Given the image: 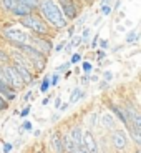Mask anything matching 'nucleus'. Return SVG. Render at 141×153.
<instances>
[{"label":"nucleus","mask_w":141,"mask_h":153,"mask_svg":"<svg viewBox=\"0 0 141 153\" xmlns=\"http://www.w3.org/2000/svg\"><path fill=\"white\" fill-rule=\"evenodd\" d=\"M37 13L42 17L43 22L55 32L65 30L70 25V23L66 22V19L63 17V13H61L57 0H40V2H38Z\"/></svg>","instance_id":"obj_1"},{"label":"nucleus","mask_w":141,"mask_h":153,"mask_svg":"<svg viewBox=\"0 0 141 153\" xmlns=\"http://www.w3.org/2000/svg\"><path fill=\"white\" fill-rule=\"evenodd\" d=\"M18 23L28 32V33L37 35V37L53 38V35H55V30H52V28L43 22L42 17L38 15L37 12H33V13H30V15H27V17H23V19H20Z\"/></svg>","instance_id":"obj_2"},{"label":"nucleus","mask_w":141,"mask_h":153,"mask_svg":"<svg viewBox=\"0 0 141 153\" xmlns=\"http://www.w3.org/2000/svg\"><path fill=\"white\" fill-rule=\"evenodd\" d=\"M0 35L5 42H8L12 47L13 45H23V43H30L32 33H28L25 28L20 27H4L0 30Z\"/></svg>","instance_id":"obj_3"},{"label":"nucleus","mask_w":141,"mask_h":153,"mask_svg":"<svg viewBox=\"0 0 141 153\" xmlns=\"http://www.w3.org/2000/svg\"><path fill=\"white\" fill-rule=\"evenodd\" d=\"M58 7H60L63 17L66 19V22H75L81 13V2L80 0H57Z\"/></svg>","instance_id":"obj_4"},{"label":"nucleus","mask_w":141,"mask_h":153,"mask_svg":"<svg viewBox=\"0 0 141 153\" xmlns=\"http://www.w3.org/2000/svg\"><path fill=\"white\" fill-rule=\"evenodd\" d=\"M30 45H33L35 48H37L42 55H45L47 58H48V55L53 52V40H52V38H47V37H37V35H32Z\"/></svg>","instance_id":"obj_5"},{"label":"nucleus","mask_w":141,"mask_h":153,"mask_svg":"<svg viewBox=\"0 0 141 153\" xmlns=\"http://www.w3.org/2000/svg\"><path fill=\"white\" fill-rule=\"evenodd\" d=\"M81 146H83V150L86 153H100L98 142H96V138L92 130H86L81 133Z\"/></svg>","instance_id":"obj_6"},{"label":"nucleus","mask_w":141,"mask_h":153,"mask_svg":"<svg viewBox=\"0 0 141 153\" xmlns=\"http://www.w3.org/2000/svg\"><path fill=\"white\" fill-rule=\"evenodd\" d=\"M110 140H111V145H113V148H116L118 152H123V150H126V146H128V137H126V133L123 130H113L110 135Z\"/></svg>","instance_id":"obj_7"},{"label":"nucleus","mask_w":141,"mask_h":153,"mask_svg":"<svg viewBox=\"0 0 141 153\" xmlns=\"http://www.w3.org/2000/svg\"><path fill=\"white\" fill-rule=\"evenodd\" d=\"M98 126L113 131V130H116V118L110 111H101V113H98Z\"/></svg>","instance_id":"obj_8"},{"label":"nucleus","mask_w":141,"mask_h":153,"mask_svg":"<svg viewBox=\"0 0 141 153\" xmlns=\"http://www.w3.org/2000/svg\"><path fill=\"white\" fill-rule=\"evenodd\" d=\"M50 145L55 153H65V142H63V133L61 131H53L50 137Z\"/></svg>","instance_id":"obj_9"},{"label":"nucleus","mask_w":141,"mask_h":153,"mask_svg":"<svg viewBox=\"0 0 141 153\" xmlns=\"http://www.w3.org/2000/svg\"><path fill=\"white\" fill-rule=\"evenodd\" d=\"M30 13H33V12H32L28 7H25L20 0H17V4L13 5V8L10 10V15L15 17V19H18V20L23 19V17H27V15H30Z\"/></svg>","instance_id":"obj_10"},{"label":"nucleus","mask_w":141,"mask_h":153,"mask_svg":"<svg viewBox=\"0 0 141 153\" xmlns=\"http://www.w3.org/2000/svg\"><path fill=\"white\" fill-rule=\"evenodd\" d=\"M106 105H108L110 113L113 115L114 118H118V122H121L123 125H126V118H125V113H123L121 107H120V105H116V103H113V102H110V100L106 102Z\"/></svg>","instance_id":"obj_11"},{"label":"nucleus","mask_w":141,"mask_h":153,"mask_svg":"<svg viewBox=\"0 0 141 153\" xmlns=\"http://www.w3.org/2000/svg\"><path fill=\"white\" fill-rule=\"evenodd\" d=\"M86 97V92H83L80 87H75L72 90V95H70V102L68 103H76V102H80L81 98H85Z\"/></svg>","instance_id":"obj_12"},{"label":"nucleus","mask_w":141,"mask_h":153,"mask_svg":"<svg viewBox=\"0 0 141 153\" xmlns=\"http://www.w3.org/2000/svg\"><path fill=\"white\" fill-rule=\"evenodd\" d=\"M86 123L90 128H98V113H90L86 118Z\"/></svg>","instance_id":"obj_13"},{"label":"nucleus","mask_w":141,"mask_h":153,"mask_svg":"<svg viewBox=\"0 0 141 153\" xmlns=\"http://www.w3.org/2000/svg\"><path fill=\"white\" fill-rule=\"evenodd\" d=\"M15 4H17V0H0V7L4 8L7 13H10V10L13 8Z\"/></svg>","instance_id":"obj_14"},{"label":"nucleus","mask_w":141,"mask_h":153,"mask_svg":"<svg viewBox=\"0 0 141 153\" xmlns=\"http://www.w3.org/2000/svg\"><path fill=\"white\" fill-rule=\"evenodd\" d=\"M138 38H140L138 30H136V28H133V30H130V32H128V35H126V43H136Z\"/></svg>","instance_id":"obj_15"},{"label":"nucleus","mask_w":141,"mask_h":153,"mask_svg":"<svg viewBox=\"0 0 141 153\" xmlns=\"http://www.w3.org/2000/svg\"><path fill=\"white\" fill-rule=\"evenodd\" d=\"M7 63H10V52L0 48V65H7Z\"/></svg>","instance_id":"obj_16"},{"label":"nucleus","mask_w":141,"mask_h":153,"mask_svg":"<svg viewBox=\"0 0 141 153\" xmlns=\"http://www.w3.org/2000/svg\"><path fill=\"white\" fill-rule=\"evenodd\" d=\"M90 37H92V28H90V27H83V33L80 35L81 43L88 45V42H90Z\"/></svg>","instance_id":"obj_17"},{"label":"nucleus","mask_w":141,"mask_h":153,"mask_svg":"<svg viewBox=\"0 0 141 153\" xmlns=\"http://www.w3.org/2000/svg\"><path fill=\"white\" fill-rule=\"evenodd\" d=\"M20 2H22V4L25 5V7L30 8L32 12H37V8H38V2H40V0H20Z\"/></svg>","instance_id":"obj_18"},{"label":"nucleus","mask_w":141,"mask_h":153,"mask_svg":"<svg viewBox=\"0 0 141 153\" xmlns=\"http://www.w3.org/2000/svg\"><path fill=\"white\" fill-rule=\"evenodd\" d=\"M50 87H52V85H50V75H45V76H43V82L40 83V92L47 93L50 90Z\"/></svg>","instance_id":"obj_19"},{"label":"nucleus","mask_w":141,"mask_h":153,"mask_svg":"<svg viewBox=\"0 0 141 153\" xmlns=\"http://www.w3.org/2000/svg\"><path fill=\"white\" fill-rule=\"evenodd\" d=\"M80 45H81V38H80V35H75V37H72V40H70V43H68L70 48H78Z\"/></svg>","instance_id":"obj_20"},{"label":"nucleus","mask_w":141,"mask_h":153,"mask_svg":"<svg viewBox=\"0 0 141 153\" xmlns=\"http://www.w3.org/2000/svg\"><path fill=\"white\" fill-rule=\"evenodd\" d=\"M81 70H83V75H92L93 65L90 62H83V63H81Z\"/></svg>","instance_id":"obj_21"},{"label":"nucleus","mask_w":141,"mask_h":153,"mask_svg":"<svg viewBox=\"0 0 141 153\" xmlns=\"http://www.w3.org/2000/svg\"><path fill=\"white\" fill-rule=\"evenodd\" d=\"M80 62H81V53L80 52H73L72 58H70V63H72V65H76V63H80Z\"/></svg>","instance_id":"obj_22"},{"label":"nucleus","mask_w":141,"mask_h":153,"mask_svg":"<svg viewBox=\"0 0 141 153\" xmlns=\"http://www.w3.org/2000/svg\"><path fill=\"white\" fill-rule=\"evenodd\" d=\"M100 12H101V15L103 17H106V15H110L111 12H113V7H111V5H101V7H100Z\"/></svg>","instance_id":"obj_23"},{"label":"nucleus","mask_w":141,"mask_h":153,"mask_svg":"<svg viewBox=\"0 0 141 153\" xmlns=\"http://www.w3.org/2000/svg\"><path fill=\"white\" fill-rule=\"evenodd\" d=\"M58 83H60V75H58V73L50 75V85H52V87H57Z\"/></svg>","instance_id":"obj_24"},{"label":"nucleus","mask_w":141,"mask_h":153,"mask_svg":"<svg viewBox=\"0 0 141 153\" xmlns=\"http://www.w3.org/2000/svg\"><path fill=\"white\" fill-rule=\"evenodd\" d=\"M105 58H106V52H105V50H98V52H96V60H98L100 65H101V62H103Z\"/></svg>","instance_id":"obj_25"},{"label":"nucleus","mask_w":141,"mask_h":153,"mask_svg":"<svg viewBox=\"0 0 141 153\" xmlns=\"http://www.w3.org/2000/svg\"><path fill=\"white\" fill-rule=\"evenodd\" d=\"M70 65H72V63H70V62H65V63H63V65L57 67V70H55V73H58V75H60V73H63V72H65V70L68 68Z\"/></svg>","instance_id":"obj_26"},{"label":"nucleus","mask_w":141,"mask_h":153,"mask_svg":"<svg viewBox=\"0 0 141 153\" xmlns=\"http://www.w3.org/2000/svg\"><path fill=\"white\" fill-rule=\"evenodd\" d=\"M65 47H66L65 42H60V43H57V45H53V50L58 53V52H63V50H65Z\"/></svg>","instance_id":"obj_27"},{"label":"nucleus","mask_w":141,"mask_h":153,"mask_svg":"<svg viewBox=\"0 0 141 153\" xmlns=\"http://www.w3.org/2000/svg\"><path fill=\"white\" fill-rule=\"evenodd\" d=\"M98 45H100V50H105V52H106L110 42H108V40H98Z\"/></svg>","instance_id":"obj_28"},{"label":"nucleus","mask_w":141,"mask_h":153,"mask_svg":"<svg viewBox=\"0 0 141 153\" xmlns=\"http://www.w3.org/2000/svg\"><path fill=\"white\" fill-rule=\"evenodd\" d=\"M12 150H13V145H12V143H4V148H2L4 153H10Z\"/></svg>","instance_id":"obj_29"},{"label":"nucleus","mask_w":141,"mask_h":153,"mask_svg":"<svg viewBox=\"0 0 141 153\" xmlns=\"http://www.w3.org/2000/svg\"><path fill=\"white\" fill-rule=\"evenodd\" d=\"M103 76H105V82H108V83H110V82L113 80V73H111L110 70H106V72L103 73Z\"/></svg>","instance_id":"obj_30"},{"label":"nucleus","mask_w":141,"mask_h":153,"mask_svg":"<svg viewBox=\"0 0 141 153\" xmlns=\"http://www.w3.org/2000/svg\"><path fill=\"white\" fill-rule=\"evenodd\" d=\"M7 108H8V103L5 102L4 98H2V97H0V111H5Z\"/></svg>","instance_id":"obj_31"},{"label":"nucleus","mask_w":141,"mask_h":153,"mask_svg":"<svg viewBox=\"0 0 141 153\" xmlns=\"http://www.w3.org/2000/svg\"><path fill=\"white\" fill-rule=\"evenodd\" d=\"M75 25H68L66 27V33H68V37H73V33H75Z\"/></svg>","instance_id":"obj_32"},{"label":"nucleus","mask_w":141,"mask_h":153,"mask_svg":"<svg viewBox=\"0 0 141 153\" xmlns=\"http://www.w3.org/2000/svg\"><path fill=\"white\" fill-rule=\"evenodd\" d=\"M80 82H81V85H88L90 83V75H81Z\"/></svg>","instance_id":"obj_33"},{"label":"nucleus","mask_w":141,"mask_h":153,"mask_svg":"<svg viewBox=\"0 0 141 153\" xmlns=\"http://www.w3.org/2000/svg\"><path fill=\"white\" fill-rule=\"evenodd\" d=\"M28 113H30V107H25L22 111H20V117H22V118H25V117H28Z\"/></svg>","instance_id":"obj_34"},{"label":"nucleus","mask_w":141,"mask_h":153,"mask_svg":"<svg viewBox=\"0 0 141 153\" xmlns=\"http://www.w3.org/2000/svg\"><path fill=\"white\" fill-rule=\"evenodd\" d=\"M98 35H95V37H93V40H92V43H90V47H92V48H96V47H98Z\"/></svg>","instance_id":"obj_35"},{"label":"nucleus","mask_w":141,"mask_h":153,"mask_svg":"<svg viewBox=\"0 0 141 153\" xmlns=\"http://www.w3.org/2000/svg\"><path fill=\"white\" fill-rule=\"evenodd\" d=\"M108 85H110V83H108V82L101 80V82H100V83H98V88H100V90H105V88H108Z\"/></svg>","instance_id":"obj_36"},{"label":"nucleus","mask_w":141,"mask_h":153,"mask_svg":"<svg viewBox=\"0 0 141 153\" xmlns=\"http://www.w3.org/2000/svg\"><path fill=\"white\" fill-rule=\"evenodd\" d=\"M22 130H32V123H30V122H23Z\"/></svg>","instance_id":"obj_37"},{"label":"nucleus","mask_w":141,"mask_h":153,"mask_svg":"<svg viewBox=\"0 0 141 153\" xmlns=\"http://www.w3.org/2000/svg\"><path fill=\"white\" fill-rule=\"evenodd\" d=\"M32 95H33L32 92H27V93H25V97H23V102H28V100H32V98H33Z\"/></svg>","instance_id":"obj_38"},{"label":"nucleus","mask_w":141,"mask_h":153,"mask_svg":"<svg viewBox=\"0 0 141 153\" xmlns=\"http://www.w3.org/2000/svg\"><path fill=\"white\" fill-rule=\"evenodd\" d=\"M68 105L70 103H61L60 108H58V111H66V110H68Z\"/></svg>","instance_id":"obj_39"},{"label":"nucleus","mask_w":141,"mask_h":153,"mask_svg":"<svg viewBox=\"0 0 141 153\" xmlns=\"http://www.w3.org/2000/svg\"><path fill=\"white\" fill-rule=\"evenodd\" d=\"M60 105H61V98H60V97H57V100H55V108L58 110V108H60Z\"/></svg>","instance_id":"obj_40"},{"label":"nucleus","mask_w":141,"mask_h":153,"mask_svg":"<svg viewBox=\"0 0 141 153\" xmlns=\"http://www.w3.org/2000/svg\"><path fill=\"white\" fill-rule=\"evenodd\" d=\"M48 102H50V95H48V97H45V98L42 100V105H48Z\"/></svg>","instance_id":"obj_41"},{"label":"nucleus","mask_w":141,"mask_h":153,"mask_svg":"<svg viewBox=\"0 0 141 153\" xmlns=\"http://www.w3.org/2000/svg\"><path fill=\"white\" fill-rule=\"evenodd\" d=\"M136 153H140V152H136Z\"/></svg>","instance_id":"obj_42"}]
</instances>
